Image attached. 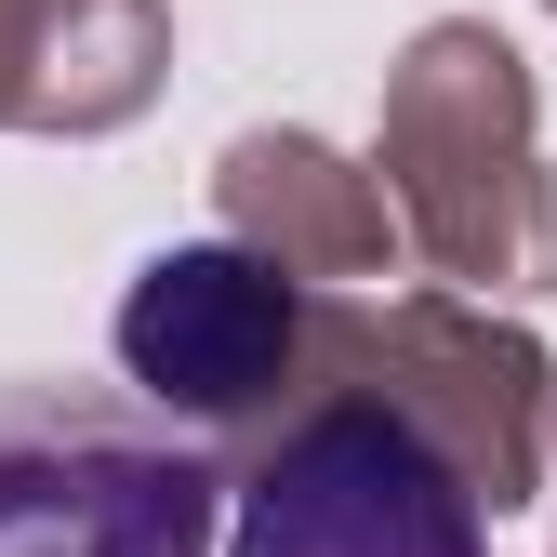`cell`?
Wrapping results in <instances>:
<instances>
[{
    "mask_svg": "<svg viewBox=\"0 0 557 557\" xmlns=\"http://www.w3.org/2000/svg\"><path fill=\"white\" fill-rule=\"evenodd\" d=\"M252 293H265V265H239V252L147 265V293H133V319H120V359L147 372L160 398L239 411V398L265 385V359L293 345V306H278V319H252V332H226V306H252Z\"/></svg>",
    "mask_w": 557,
    "mask_h": 557,
    "instance_id": "cell-3",
    "label": "cell"
},
{
    "mask_svg": "<svg viewBox=\"0 0 557 557\" xmlns=\"http://www.w3.org/2000/svg\"><path fill=\"white\" fill-rule=\"evenodd\" d=\"M226 557H492V544H478V492L438 465L411 411L332 398L252 465Z\"/></svg>",
    "mask_w": 557,
    "mask_h": 557,
    "instance_id": "cell-2",
    "label": "cell"
},
{
    "mask_svg": "<svg viewBox=\"0 0 557 557\" xmlns=\"http://www.w3.org/2000/svg\"><path fill=\"white\" fill-rule=\"evenodd\" d=\"M226 492L173 411L0 385V557H213Z\"/></svg>",
    "mask_w": 557,
    "mask_h": 557,
    "instance_id": "cell-1",
    "label": "cell"
}]
</instances>
